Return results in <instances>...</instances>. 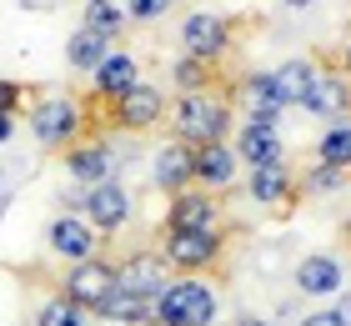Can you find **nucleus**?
Wrapping results in <instances>:
<instances>
[{
  "mask_svg": "<svg viewBox=\"0 0 351 326\" xmlns=\"http://www.w3.org/2000/svg\"><path fill=\"white\" fill-rule=\"evenodd\" d=\"M236 91L241 86H216V91H186L171 101V136L181 145H216L236 126Z\"/></svg>",
  "mask_w": 351,
  "mask_h": 326,
  "instance_id": "nucleus-1",
  "label": "nucleus"
},
{
  "mask_svg": "<svg viewBox=\"0 0 351 326\" xmlns=\"http://www.w3.org/2000/svg\"><path fill=\"white\" fill-rule=\"evenodd\" d=\"M221 296L206 276H171V286L156 296V321L151 326H216Z\"/></svg>",
  "mask_w": 351,
  "mask_h": 326,
  "instance_id": "nucleus-2",
  "label": "nucleus"
},
{
  "mask_svg": "<svg viewBox=\"0 0 351 326\" xmlns=\"http://www.w3.org/2000/svg\"><path fill=\"white\" fill-rule=\"evenodd\" d=\"M156 251L166 256V266L176 276H206L226 261L231 231H171V226H161L156 231Z\"/></svg>",
  "mask_w": 351,
  "mask_h": 326,
  "instance_id": "nucleus-3",
  "label": "nucleus"
},
{
  "mask_svg": "<svg viewBox=\"0 0 351 326\" xmlns=\"http://www.w3.org/2000/svg\"><path fill=\"white\" fill-rule=\"evenodd\" d=\"M30 136H36L45 151H71L75 141H86V106L81 95H40L30 106Z\"/></svg>",
  "mask_w": 351,
  "mask_h": 326,
  "instance_id": "nucleus-4",
  "label": "nucleus"
},
{
  "mask_svg": "<svg viewBox=\"0 0 351 326\" xmlns=\"http://www.w3.org/2000/svg\"><path fill=\"white\" fill-rule=\"evenodd\" d=\"M116 286H121V271H116V256L110 251L90 256V261H75V266H66L60 281H56V291L71 296L86 316H101V306L116 296Z\"/></svg>",
  "mask_w": 351,
  "mask_h": 326,
  "instance_id": "nucleus-5",
  "label": "nucleus"
},
{
  "mask_svg": "<svg viewBox=\"0 0 351 326\" xmlns=\"http://www.w3.org/2000/svg\"><path fill=\"white\" fill-rule=\"evenodd\" d=\"M236 30H241V21H231V15L196 10L181 25V45H186V56H196L206 65H226L231 51H236Z\"/></svg>",
  "mask_w": 351,
  "mask_h": 326,
  "instance_id": "nucleus-6",
  "label": "nucleus"
},
{
  "mask_svg": "<svg viewBox=\"0 0 351 326\" xmlns=\"http://www.w3.org/2000/svg\"><path fill=\"white\" fill-rule=\"evenodd\" d=\"M161 226H171V231H231V226H226V196L201 191V186L176 191L166 201Z\"/></svg>",
  "mask_w": 351,
  "mask_h": 326,
  "instance_id": "nucleus-7",
  "label": "nucleus"
},
{
  "mask_svg": "<svg viewBox=\"0 0 351 326\" xmlns=\"http://www.w3.org/2000/svg\"><path fill=\"white\" fill-rule=\"evenodd\" d=\"M116 256V271H121V286L125 291H136V296H161V291L171 286V266H166V256L156 251V246H136V251H110Z\"/></svg>",
  "mask_w": 351,
  "mask_h": 326,
  "instance_id": "nucleus-8",
  "label": "nucleus"
},
{
  "mask_svg": "<svg viewBox=\"0 0 351 326\" xmlns=\"http://www.w3.org/2000/svg\"><path fill=\"white\" fill-rule=\"evenodd\" d=\"M45 251L60 256V261H90V256H101L106 251V241L101 231L86 221V216H75V211H66V216H56L51 226H45Z\"/></svg>",
  "mask_w": 351,
  "mask_h": 326,
  "instance_id": "nucleus-9",
  "label": "nucleus"
},
{
  "mask_svg": "<svg viewBox=\"0 0 351 326\" xmlns=\"http://www.w3.org/2000/svg\"><path fill=\"white\" fill-rule=\"evenodd\" d=\"M316 60H322V71H316V86L301 101V110H311L322 121H351V75L331 56H316Z\"/></svg>",
  "mask_w": 351,
  "mask_h": 326,
  "instance_id": "nucleus-10",
  "label": "nucleus"
},
{
  "mask_svg": "<svg viewBox=\"0 0 351 326\" xmlns=\"http://www.w3.org/2000/svg\"><path fill=\"white\" fill-rule=\"evenodd\" d=\"M86 221L95 226L101 236H116V231H125L131 226V216H136V201H131V191H125L121 181H106V186H90L86 191Z\"/></svg>",
  "mask_w": 351,
  "mask_h": 326,
  "instance_id": "nucleus-11",
  "label": "nucleus"
},
{
  "mask_svg": "<svg viewBox=\"0 0 351 326\" xmlns=\"http://www.w3.org/2000/svg\"><path fill=\"white\" fill-rule=\"evenodd\" d=\"M151 186L161 191L166 201H171L176 191H191V186H196V151L171 136L161 151L151 156Z\"/></svg>",
  "mask_w": 351,
  "mask_h": 326,
  "instance_id": "nucleus-12",
  "label": "nucleus"
},
{
  "mask_svg": "<svg viewBox=\"0 0 351 326\" xmlns=\"http://www.w3.org/2000/svg\"><path fill=\"white\" fill-rule=\"evenodd\" d=\"M291 281H296L301 296H341L346 291V261L331 256V251H311V256L296 261Z\"/></svg>",
  "mask_w": 351,
  "mask_h": 326,
  "instance_id": "nucleus-13",
  "label": "nucleus"
},
{
  "mask_svg": "<svg viewBox=\"0 0 351 326\" xmlns=\"http://www.w3.org/2000/svg\"><path fill=\"white\" fill-rule=\"evenodd\" d=\"M60 161H66V171H71V181L75 186H106V181H116V151H110L106 141H75L71 151H60Z\"/></svg>",
  "mask_w": 351,
  "mask_h": 326,
  "instance_id": "nucleus-14",
  "label": "nucleus"
},
{
  "mask_svg": "<svg viewBox=\"0 0 351 326\" xmlns=\"http://www.w3.org/2000/svg\"><path fill=\"white\" fill-rule=\"evenodd\" d=\"M141 80V60L131 56V51H110L106 60H101V71L90 75V86H86V95L90 101H101V106H116L125 91H131Z\"/></svg>",
  "mask_w": 351,
  "mask_h": 326,
  "instance_id": "nucleus-15",
  "label": "nucleus"
},
{
  "mask_svg": "<svg viewBox=\"0 0 351 326\" xmlns=\"http://www.w3.org/2000/svg\"><path fill=\"white\" fill-rule=\"evenodd\" d=\"M251 201L256 206H271V211H286V206H296L301 201V191H296V171L286 166V161H271V166H251Z\"/></svg>",
  "mask_w": 351,
  "mask_h": 326,
  "instance_id": "nucleus-16",
  "label": "nucleus"
},
{
  "mask_svg": "<svg viewBox=\"0 0 351 326\" xmlns=\"http://www.w3.org/2000/svg\"><path fill=\"white\" fill-rule=\"evenodd\" d=\"M241 176V156H236L231 141H216V145H196V186L201 191H216L226 196Z\"/></svg>",
  "mask_w": 351,
  "mask_h": 326,
  "instance_id": "nucleus-17",
  "label": "nucleus"
},
{
  "mask_svg": "<svg viewBox=\"0 0 351 326\" xmlns=\"http://www.w3.org/2000/svg\"><path fill=\"white\" fill-rule=\"evenodd\" d=\"M236 156L241 166H271V161H286V145L276 136V126H241L236 130Z\"/></svg>",
  "mask_w": 351,
  "mask_h": 326,
  "instance_id": "nucleus-18",
  "label": "nucleus"
},
{
  "mask_svg": "<svg viewBox=\"0 0 351 326\" xmlns=\"http://www.w3.org/2000/svg\"><path fill=\"white\" fill-rule=\"evenodd\" d=\"M171 80H176V95H186V91H216V86H226V65H206L196 56H176L171 60Z\"/></svg>",
  "mask_w": 351,
  "mask_h": 326,
  "instance_id": "nucleus-19",
  "label": "nucleus"
},
{
  "mask_svg": "<svg viewBox=\"0 0 351 326\" xmlns=\"http://www.w3.org/2000/svg\"><path fill=\"white\" fill-rule=\"evenodd\" d=\"M106 56H110V40H106V36H95V30H86V25L66 40V65H71L75 75H95Z\"/></svg>",
  "mask_w": 351,
  "mask_h": 326,
  "instance_id": "nucleus-20",
  "label": "nucleus"
},
{
  "mask_svg": "<svg viewBox=\"0 0 351 326\" xmlns=\"http://www.w3.org/2000/svg\"><path fill=\"white\" fill-rule=\"evenodd\" d=\"M316 71H322V60H316V56H296V60L276 65V86H281V95H286V106H301V101L311 95Z\"/></svg>",
  "mask_w": 351,
  "mask_h": 326,
  "instance_id": "nucleus-21",
  "label": "nucleus"
},
{
  "mask_svg": "<svg viewBox=\"0 0 351 326\" xmlns=\"http://www.w3.org/2000/svg\"><path fill=\"white\" fill-rule=\"evenodd\" d=\"M101 321H116V326H151L156 321V301L151 296H136V291L116 286V296L101 306Z\"/></svg>",
  "mask_w": 351,
  "mask_h": 326,
  "instance_id": "nucleus-22",
  "label": "nucleus"
},
{
  "mask_svg": "<svg viewBox=\"0 0 351 326\" xmlns=\"http://www.w3.org/2000/svg\"><path fill=\"white\" fill-rule=\"evenodd\" d=\"M346 181H351V171L326 166V161H311V166L296 171V191H301V196H337Z\"/></svg>",
  "mask_w": 351,
  "mask_h": 326,
  "instance_id": "nucleus-23",
  "label": "nucleus"
},
{
  "mask_svg": "<svg viewBox=\"0 0 351 326\" xmlns=\"http://www.w3.org/2000/svg\"><path fill=\"white\" fill-rule=\"evenodd\" d=\"M316 161L351 171V121H331L322 130V141H316Z\"/></svg>",
  "mask_w": 351,
  "mask_h": 326,
  "instance_id": "nucleus-24",
  "label": "nucleus"
},
{
  "mask_svg": "<svg viewBox=\"0 0 351 326\" xmlns=\"http://www.w3.org/2000/svg\"><path fill=\"white\" fill-rule=\"evenodd\" d=\"M86 30H95V36H106V40H116L125 25V10L121 5H110V0H86V21H81Z\"/></svg>",
  "mask_w": 351,
  "mask_h": 326,
  "instance_id": "nucleus-25",
  "label": "nucleus"
},
{
  "mask_svg": "<svg viewBox=\"0 0 351 326\" xmlns=\"http://www.w3.org/2000/svg\"><path fill=\"white\" fill-rule=\"evenodd\" d=\"M81 321H86V312L71 296H60V291H56V296H45V306L36 312V326H81Z\"/></svg>",
  "mask_w": 351,
  "mask_h": 326,
  "instance_id": "nucleus-26",
  "label": "nucleus"
},
{
  "mask_svg": "<svg viewBox=\"0 0 351 326\" xmlns=\"http://www.w3.org/2000/svg\"><path fill=\"white\" fill-rule=\"evenodd\" d=\"M171 5H176V0H125V21H131V25H156V21H166V15H171Z\"/></svg>",
  "mask_w": 351,
  "mask_h": 326,
  "instance_id": "nucleus-27",
  "label": "nucleus"
},
{
  "mask_svg": "<svg viewBox=\"0 0 351 326\" xmlns=\"http://www.w3.org/2000/svg\"><path fill=\"white\" fill-rule=\"evenodd\" d=\"M30 86H21V80H0V116H15V110L25 106Z\"/></svg>",
  "mask_w": 351,
  "mask_h": 326,
  "instance_id": "nucleus-28",
  "label": "nucleus"
},
{
  "mask_svg": "<svg viewBox=\"0 0 351 326\" xmlns=\"http://www.w3.org/2000/svg\"><path fill=\"white\" fill-rule=\"evenodd\" d=\"M301 326H351V321L337 312V306H326V312H311V316L301 321Z\"/></svg>",
  "mask_w": 351,
  "mask_h": 326,
  "instance_id": "nucleus-29",
  "label": "nucleus"
},
{
  "mask_svg": "<svg viewBox=\"0 0 351 326\" xmlns=\"http://www.w3.org/2000/svg\"><path fill=\"white\" fill-rule=\"evenodd\" d=\"M15 136V116H0V145H5Z\"/></svg>",
  "mask_w": 351,
  "mask_h": 326,
  "instance_id": "nucleus-30",
  "label": "nucleus"
},
{
  "mask_svg": "<svg viewBox=\"0 0 351 326\" xmlns=\"http://www.w3.org/2000/svg\"><path fill=\"white\" fill-rule=\"evenodd\" d=\"M236 326H276V321H266V316H251V312H246V316H236Z\"/></svg>",
  "mask_w": 351,
  "mask_h": 326,
  "instance_id": "nucleus-31",
  "label": "nucleus"
},
{
  "mask_svg": "<svg viewBox=\"0 0 351 326\" xmlns=\"http://www.w3.org/2000/svg\"><path fill=\"white\" fill-rule=\"evenodd\" d=\"M337 312H341V316L351 321V291H341V296H337Z\"/></svg>",
  "mask_w": 351,
  "mask_h": 326,
  "instance_id": "nucleus-32",
  "label": "nucleus"
},
{
  "mask_svg": "<svg viewBox=\"0 0 351 326\" xmlns=\"http://www.w3.org/2000/svg\"><path fill=\"white\" fill-rule=\"evenodd\" d=\"M341 71L351 75V40H346V51H341Z\"/></svg>",
  "mask_w": 351,
  "mask_h": 326,
  "instance_id": "nucleus-33",
  "label": "nucleus"
},
{
  "mask_svg": "<svg viewBox=\"0 0 351 326\" xmlns=\"http://www.w3.org/2000/svg\"><path fill=\"white\" fill-rule=\"evenodd\" d=\"M281 5H291V10H306V5H311V0H281Z\"/></svg>",
  "mask_w": 351,
  "mask_h": 326,
  "instance_id": "nucleus-34",
  "label": "nucleus"
},
{
  "mask_svg": "<svg viewBox=\"0 0 351 326\" xmlns=\"http://www.w3.org/2000/svg\"><path fill=\"white\" fill-rule=\"evenodd\" d=\"M21 5H30V10H36V5H40V0H21Z\"/></svg>",
  "mask_w": 351,
  "mask_h": 326,
  "instance_id": "nucleus-35",
  "label": "nucleus"
},
{
  "mask_svg": "<svg viewBox=\"0 0 351 326\" xmlns=\"http://www.w3.org/2000/svg\"><path fill=\"white\" fill-rule=\"evenodd\" d=\"M81 326H95V321H81Z\"/></svg>",
  "mask_w": 351,
  "mask_h": 326,
  "instance_id": "nucleus-36",
  "label": "nucleus"
}]
</instances>
